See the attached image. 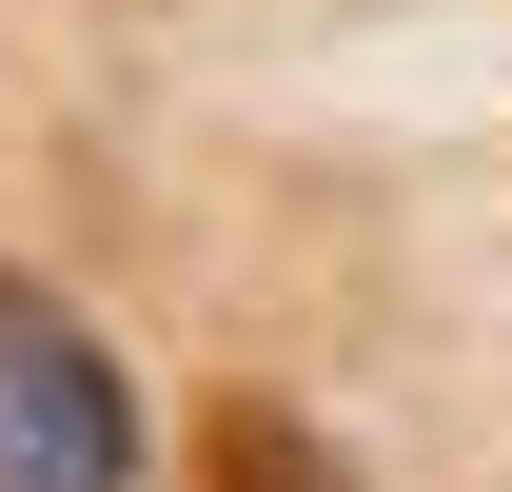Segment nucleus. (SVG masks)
<instances>
[{
	"label": "nucleus",
	"instance_id": "f03ea898",
	"mask_svg": "<svg viewBox=\"0 0 512 492\" xmlns=\"http://www.w3.org/2000/svg\"><path fill=\"white\" fill-rule=\"evenodd\" d=\"M178 492H355V473H335V453H316L296 414H276V394H237V414H197Z\"/></svg>",
	"mask_w": 512,
	"mask_h": 492
},
{
	"label": "nucleus",
	"instance_id": "f257e3e1",
	"mask_svg": "<svg viewBox=\"0 0 512 492\" xmlns=\"http://www.w3.org/2000/svg\"><path fill=\"white\" fill-rule=\"evenodd\" d=\"M0 492H138V394L79 335V296H40L0 256Z\"/></svg>",
	"mask_w": 512,
	"mask_h": 492
}]
</instances>
